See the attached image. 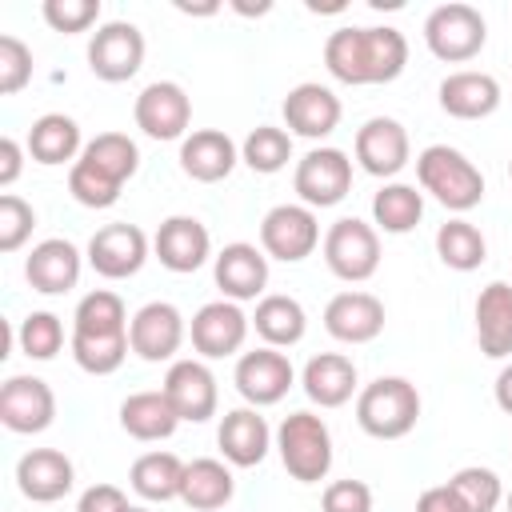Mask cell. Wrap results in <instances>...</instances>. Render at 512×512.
I'll return each instance as SVG.
<instances>
[{"mask_svg":"<svg viewBox=\"0 0 512 512\" xmlns=\"http://www.w3.org/2000/svg\"><path fill=\"white\" fill-rule=\"evenodd\" d=\"M476 340L492 360L512 356V284L492 280L476 296Z\"/></svg>","mask_w":512,"mask_h":512,"instance_id":"obj_27","label":"cell"},{"mask_svg":"<svg viewBox=\"0 0 512 512\" xmlns=\"http://www.w3.org/2000/svg\"><path fill=\"white\" fill-rule=\"evenodd\" d=\"M416 512H468V508H464V500L452 492V484H436V488H424V492H420Z\"/></svg>","mask_w":512,"mask_h":512,"instance_id":"obj_48","label":"cell"},{"mask_svg":"<svg viewBox=\"0 0 512 512\" xmlns=\"http://www.w3.org/2000/svg\"><path fill=\"white\" fill-rule=\"evenodd\" d=\"M216 444L224 452L228 464L236 468H256L268 448H272V428L268 420L256 412V408H232L224 420H220V432H216Z\"/></svg>","mask_w":512,"mask_h":512,"instance_id":"obj_23","label":"cell"},{"mask_svg":"<svg viewBox=\"0 0 512 512\" xmlns=\"http://www.w3.org/2000/svg\"><path fill=\"white\" fill-rule=\"evenodd\" d=\"M436 252H440V260H444L448 268L472 272V268L484 264L488 244H484V232H480L476 224H468V220H448V224H440V232H436Z\"/></svg>","mask_w":512,"mask_h":512,"instance_id":"obj_37","label":"cell"},{"mask_svg":"<svg viewBox=\"0 0 512 512\" xmlns=\"http://www.w3.org/2000/svg\"><path fill=\"white\" fill-rule=\"evenodd\" d=\"M128 508L132 504L116 484H92V488H84V496L76 504V512H128Z\"/></svg>","mask_w":512,"mask_h":512,"instance_id":"obj_47","label":"cell"},{"mask_svg":"<svg viewBox=\"0 0 512 512\" xmlns=\"http://www.w3.org/2000/svg\"><path fill=\"white\" fill-rule=\"evenodd\" d=\"M120 188H124V184L108 180V176L96 172L88 160H76V164L68 168V192H72V200L84 204V208H112V204L120 200Z\"/></svg>","mask_w":512,"mask_h":512,"instance_id":"obj_42","label":"cell"},{"mask_svg":"<svg viewBox=\"0 0 512 512\" xmlns=\"http://www.w3.org/2000/svg\"><path fill=\"white\" fill-rule=\"evenodd\" d=\"M324 64L340 84H388L408 64L400 28H336L324 40Z\"/></svg>","mask_w":512,"mask_h":512,"instance_id":"obj_1","label":"cell"},{"mask_svg":"<svg viewBox=\"0 0 512 512\" xmlns=\"http://www.w3.org/2000/svg\"><path fill=\"white\" fill-rule=\"evenodd\" d=\"M324 512H372V488L364 480H332L320 496Z\"/></svg>","mask_w":512,"mask_h":512,"instance_id":"obj_46","label":"cell"},{"mask_svg":"<svg viewBox=\"0 0 512 512\" xmlns=\"http://www.w3.org/2000/svg\"><path fill=\"white\" fill-rule=\"evenodd\" d=\"M16 340L28 360H52L64 348V324L56 312H28L16 328Z\"/></svg>","mask_w":512,"mask_h":512,"instance_id":"obj_40","label":"cell"},{"mask_svg":"<svg viewBox=\"0 0 512 512\" xmlns=\"http://www.w3.org/2000/svg\"><path fill=\"white\" fill-rule=\"evenodd\" d=\"M296 196L308 208H332L352 192V160L340 148H312L300 156L292 176Z\"/></svg>","mask_w":512,"mask_h":512,"instance_id":"obj_7","label":"cell"},{"mask_svg":"<svg viewBox=\"0 0 512 512\" xmlns=\"http://www.w3.org/2000/svg\"><path fill=\"white\" fill-rule=\"evenodd\" d=\"M36 228V212L28 200L4 192L0 196V252H16Z\"/></svg>","mask_w":512,"mask_h":512,"instance_id":"obj_43","label":"cell"},{"mask_svg":"<svg viewBox=\"0 0 512 512\" xmlns=\"http://www.w3.org/2000/svg\"><path fill=\"white\" fill-rule=\"evenodd\" d=\"M236 160H240V152H236L232 136L220 132V128H196V132L184 136V144H180V168H184L192 180H200V184L224 180V176L236 168Z\"/></svg>","mask_w":512,"mask_h":512,"instance_id":"obj_25","label":"cell"},{"mask_svg":"<svg viewBox=\"0 0 512 512\" xmlns=\"http://www.w3.org/2000/svg\"><path fill=\"white\" fill-rule=\"evenodd\" d=\"M76 152H80V124L64 112H44L40 120H32L28 128V156L36 164H76Z\"/></svg>","mask_w":512,"mask_h":512,"instance_id":"obj_30","label":"cell"},{"mask_svg":"<svg viewBox=\"0 0 512 512\" xmlns=\"http://www.w3.org/2000/svg\"><path fill=\"white\" fill-rule=\"evenodd\" d=\"M412 156L408 128L392 116H372L356 132V160L368 176H396Z\"/></svg>","mask_w":512,"mask_h":512,"instance_id":"obj_15","label":"cell"},{"mask_svg":"<svg viewBox=\"0 0 512 512\" xmlns=\"http://www.w3.org/2000/svg\"><path fill=\"white\" fill-rule=\"evenodd\" d=\"M56 416V396L40 376H8L0 388V424L16 436L44 432Z\"/></svg>","mask_w":512,"mask_h":512,"instance_id":"obj_12","label":"cell"},{"mask_svg":"<svg viewBox=\"0 0 512 512\" xmlns=\"http://www.w3.org/2000/svg\"><path fill=\"white\" fill-rule=\"evenodd\" d=\"M148 260V236L136 224H104L88 240V264L104 280H128Z\"/></svg>","mask_w":512,"mask_h":512,"instance_id":"obj_14","label":"cell"},{"mask_svg":"<svg viewBox=\"0 0 512 512\" xmlns=\"http://www.w3.org/2000/svg\"><path fill=\"white\" fill-rule=\"evenodd\" d=\"M252 324H256V336H260L268 348H292V344L304 340L308 316H304V308H300L296 296L276 292V296H264V300L256 304Z\"/></svg>","mask_w":512,"mask_h":512,"instance_id":"obj_32","label":"cell"},{"mask_svg":"<svg viewBox=\"0 0 512 512\" xmlns=\"http://www.w3.org/2000/svg\"><path fill=\"white\" fill-rule=\"evenodd\" d=\"M80 160H88L96 172H104V176L116 180V184L132 180L136 168H140V152H136V144H132L124 132H100L96 140L84 144Z\"/></svg>","mask_w":512,"mask_h":512,"instance_id":"obj_36","label":"cell"},{"mask_svg":"<svg viewBox=\"0 0 512 512\" xmlns=\"http://www.w3.org/2000/svg\"><path fill=\"white\" fill-rule=\"evenodd\" d=\"M276 448L292 480L320 484L332 468V432L316 412H292L276 428Z\"/></svg>","mask_w":512,"mask_h":512,"instance_id":"obj_4","label":"cell"},{"mask_svg":"<svg viewBox=\"0 0 512 512\" xmlns=\"http://www.w3.org/2000/svg\"><path fill=\"white\" fill-rule=\"evenodd\" d=\"M20 144L12 140V136H4L0 140V188H8V184H16V176H20Z\"/></svg>","mask_w":512,"mask_h":512,"instance_id":"obj_49","label":"cell"},{"mask_svg":"<svg viewBox=\"0 0 512 512\" xmlns=\"http://www.w3.org/2000/svg\"><path fill=\"white\" fill-rule=\"evenodd\" d=\"M76 468L60 448H32L16 464V484L32 504H52L72 492Z\"/></svg>","mask_w":512,"mask_h":512,"instance_id":"obj_19","label":"cell"},{"mask_svg":"<svg viewBox=\"0 0 512 512\" xmlns=\"http://www.w3.org/2000/svg\"><path fill=\"white\" fill-rule=\"evenodd\" d=\"M420 216H424V196L412 184H384L372 196V220H376V228H384L392 236L412 232L420 224Z\"/></svg>","mask_w":512,"mask_h":512,"instance_id":"obj_35","label":"cell"},{"mask_svg":"<svg viewBox=\"0 0 512 512\" xmlns=\"http://www.w3.org/2000/svg\"><path fill=\"white\" fill-rule=\"evenodd\" d=\"M484 40H488V24H484L480 8H472V4L452 0V4L432 8L424 20V44L436 60L464 64V60L480 56Z\"/></svg>","mask_w":512,"mask_h":512,"instance_id":"obj_5","label":"cell"},{"mask_svg":"<svg viewBox=\"0 0 512 512\" xmlns=\"http://www.w3.org/2000/svg\"><path fill=\"white\" fill-rule=\"evenodd\" d=\"M128 336H80L72 332V360L88 372V376H108L124 364L128 356Z\"/></svg>","mask_w":512,"mask_h":512,"instance_id":"obj_39","label":"cell"},{"mask_svg":"<svg viewBox=\"0 0 512 512\" xmlns=\"http://www.w3.org/2000/svg\"><path fill=\"white\" fill-rule=\"evenodd\" d=\"M136 128L152 140H180L192 124V100L176 80H152L136 96Z\"/></svg>","mask_w":512,"mask_h":512,"instance_id":"obj_10","label":"cell"},{"mask_svg":"<svg viewBox=\"0 0 512 512\" xmlns=\"http://www.w3.org/2000/svg\"><path fill=\"white\" fill-rule=\"evenodd\" d=\"M324 328L340 344H368L384 332V304L372 292H340L324 308Z\"/></svg>","mask_w":512,"mask_h":512,"instance_id":"obj_20","label":"cell"},{"mask_svg":"<svg viewBox=\"0 0 512 512\" xmlns=\"http://www.w3.org/2000/svg\"><path fill=\"white\" fill-rule=\"evenodd\" d=\"M184 460L176 452H144L132 472H128V484L136 496L152 500V504H164V500H180V488H184Z\"/></svg>","mask_w":512,"mask_h":512,"instance_id":"obj_31","label":"cell"},{"mask_svg":"<svg viewBox=\"0 0 512 512\" xmlns=\"http://www.w3.org/2000/svg\"><path fill=\"white\" fill-rule=\"evenodd\" d=\"M144 64V36L136 24L128 20H108L104 28H96L92 44H88V68L92 76L108 80V84H124L140 72Z\"/></svg>","mask_w":512,"mask_h":512,"instance_id":"obj_9","label":"cell"},{"mask_svg":"<svg viewBox=\"0 0 512 512\" xmlns=\"http://www.w3.org/2000/svg\"><path fill=\"white\" fill-rule=\"evenodd\" d=\"M128 344H132V352H136L140 360H148V364L172 360L176 348L184 344V316H180V308L168 304V300L144 304V308L132 316V324H128Z\"/></svg>","mask_w":512,"mask_h":512,"instance_id":"obj_13","label":"cell"},{"mask_svg":"<svg viewBox=\"0 0 512 512\" xmlns=\"http://www.w3.org/2000/svg\"><path fill=\"white\" fill-rule=\"evenodd\" d=\"M248 336V316L240 312L236 300H212L192 316V348L204 360H224L244 348Z\"/></svg>","mask_w":512,"mask_h":512,"instance_id":"obj_16","label":"cell"},{"mask_svg":"<svg viewBox=\"0 0 512 512\" xmlns=\"http://www.w3.org/2000/svg\"><path fill=\"white\" fill-rule=\"evenodd\" d=\"M164 396L172 400L176 416L180 420H192V424H204L208 416H216V376L204 360H176L164 376Z\"/></svg>","mask_w":512,"mask_h":512,"instance_id":"obj_17","label":"cell"},{"mask_svg":"<svg viewBox=\"0 0 512 512\" xmlns=\"http://www.w3.org/2000/svg\"><path fill=\"white\" fill-rule=\"evenodd\" d=\"M32 80V52L16 36H0V92L16 96Z\"/></svg>","mask_w":512,"mask_h":512,"instance_id":"obj_45","label":"cell"},{"mask_svg":"<svg viewBox=\"0 0 512 512\" xmlns=\"http://www.w3.org/2000/svg\"><path fill=\"white\" fill-rule=\"evenodd\" d=\"M180 416L172 408V400L160 392H132L124 404H120V428L132 436V440H168L176 432Z\"/></svg>","mask_w":512,"mask_h":512,"instance_id":"obj_29","label":"cell"},{"mask_svg":"<svg viewBox=\"0 0 512 512\" xmlns=\"http://www.w3.org/2000/svg\"><path fill=\"white\" fill-rule=\"evenodd\" d=\"M508 176H512V160H508Z\"/></svg>","mask_w":512,"mask_h":512,"instance_id":"obj_54","label":"cell"},{"mask_svg":"<svg viewBox=\"0 0 512 512\" xmlns=\"http://www.w3.org/2000/svg\"><path fill=\"white\" fill-rule=\"evenodd\" d=\"M416 180L424 192H432L448 212H468L484 200V176L480 168L448 144H432L416 156Z\"/></svg>","mask_w":512,"mask_h":512,"instance_id":"obj_2","label":"cell"},{"mask_svg":"<svg viewBox=\"0 0 512 512\" xmlns=\"http://www.w3.org/2000/svg\"><path fill=\"white\" fill-rule=\"evenodd\" d=\"M448 484H452V492L464 500V508H468V512H496V504L504 500L500 476H496L492 468H480V464L460 468Z\"/></svg>","mask_w":512,"mask_h":512,"instance_id":"obj_41","label":"cell"},{"mask_svg":"<svg viewBox=\"0 0 512 512\" xmlns=\"http://www.w3.org/2000/svg\"><path fill=\"white\" fill-rule=\"evenodd\" d=\"M440 108L456 120H484L500 108V84L488 72H452L440 80Z\"/></svg>","mask_w":512,"mask_h":512,"instance_id":"obj_26","label":"cell"},{"mask_svg":"<svg viewBox=\"0 0 512 512\" xmlns=\"http://www.w3.org/2000/svg\"><path fill=\"white\" fill-rule=\"evenodd\" d=\"M504 504H508V512H512V492H508V496H504Z\"/></svg>","mask_w":512,"mask_h":512,"instance_id":"obj_52","label":"cell"},{"mask_svg":"<svg viewBox=\"0 0 512 512\" xmlns=\"http://www.w3.org/2000/svg\"><path fill=\"white\" fill-rule=\"evenodd\" d=\"M284 124L296 136H308V140L328 136L340 124V100H336V92L324 88V84H312V80L296 84L284 96Z\"/></svg>","mask_w":512,"mask_h":512,"instance_id":"obj_24","label":"cell"},{"mask_svg":"<svg viewBox=\"0 0 512 512\" xmlns=\"http://www.w3.org/2000/svg\"><path fill=\"white\" fill-rule=\"evenodd\" d=\"M216 288L224 292V300H256L268 284V256L256 244H224V252L216 256Z\"/></svg>","mask_w":512,"mask_h":512,"instance_id":"obj_22","label":"cell"},{"mask_svg":"<svg viewBox=\"0 0 512 512\" xmlns=\"http://www.w3.org/2000/svg\"><path fill=\"white\" fill-rule=\"evenodd\" d=\"M184 16H212L216 12V4H200V8H192V4H176Z\"/></svg>","mask_w":512,"mask_h":512,"instance_id":"obj_51","label":"cell"},{"mask_svg":"<svg viewBox=\"0 0 512 512\" xmlns=\"http://www.w3.org/2000/svg\"><path fill=\"white\" fill-rule=\"evenodd\" d=\"M240 160H244L252 172L272 176V172H280V168L292 160V136H288L284 128L260 124V128H252V132L244 136V144H240Z\"/></svg>","mask_w":512,"mask_h":512,"instance_id":"obj_38","label":"cell"},{"mask_svg":"<svg viewBox=\"0 0 512 512\" xmlns=\"http://www.w3.org/2000/svg\"><path fill=\"white\" fill-rule=\"evenodd\" d=\"M44 20L48 28L72 36V32H84L100 20V0H44Z\"/></svg>","mask_w":512,"mask_h":512,"instance_id":"obj_44","label":"cell"},{"mask_svg":"<svg viewBox=\"0 0 512 512\" xmlns=\"http://www.w3.org/2000/svg\"><path fill=\"white\" fill-rule=\"evenodd\" d=\"M232 380H236V392H240L252 408H268V404H280V400L288 396L296 372H292V360H288L284 352H276V348L264 344V348L244 352V356L236 360Z\"/></svg>","mask_w":512,"mask_h":512,"instance_id":"obj_11","label":"cell"},{"mask_svg":"<svg viewBox=\"0 0 512 512\" xmlns=\"http://www.w3.org/2000/svg\"><path fill=\"white\" fill-rule=\"evenodd\" d=\"M24 276L36 292L60 296V292L76 288V280H80V248L72 240H60V236L40 240L24 260Z\"/></svg>","mask_w":512,"mask_h":512,"instance_id":"obj_21","label":"cell"},{"mask_svg":"<svg viewBox=\"0 0 512 512\" xmlns=\"http://www.w3.org/2000/svg\"><path fill=\"white\" fill-rule=\"evenodd\" d=\"M304 392L312 404L320 408H340L352 400L356 392V364L344 356V352H320L304 364V376H300Z\"/></svg>","mask_w":512,"mask_h":512,"instance_id":"obj_28","label":"cell"},{"mask_svg":"<svg viewBox=\"0 0 512 512\" xmlns=\"http://www.w3.org/2000/svg\"><path fill=\"white\" fill-rule=\"evenodd\" d=\"M324 264L348 284H364L380 268V236L372 224L344 216L324 232Z\"/></svg>","mask_w":512,"mask_h":512,"instance_id":"obj_6","label":"cell"},{"mask_svg":"<svg viewBox=\"0 0 512 512\" xmlns=\"http://www.w3.org/2000/svg\"><path fill=\"white\" fill-rule=\"evenodd\" d=\"M316 244H320V224L308 204H276L260 220V248L272 260L300 264L304 256L316 252Z\"/></svg>","mask_w":512,"mask_h":512,"instance_id":"obj_8","label":"cell"},{"mask_svg":"<svg viewBox=\"0 0 512 512\" xmlns=\"http://www.w3.org/2000/svg\"><path fill=\"white\" fill-rule=\"evenodd\" d=\"M232 492H236V480H232V472H228L220 460L204 456V460H192V464L184 468L180 500H184L188 508H196V512H216V508H224V504L232 500Z\"/></svg>","mask_w":512,"mask_h":512,"instance_id":"obj_33","label":"cell"},{"mask_svg":"<svg viewBox=\"0 0 512 512\" xmlns=\"http://www.w3.org/2000/svg\"><path fill=\"white\" fill-rule=\"evenodd\" d=\"M152 252L156 260L168 268V272H196L208 252H212V236L208 228L196 220V216H168L160 228H156V240H152Z\"/></svg>","mask_w":512,"mask_h":512,"instance_id":"obj_18","label":"cell"},{"mask_svg":"<svg viewBox=\"0 0 512 512\" xmlns=\"http://www.w3.org/2000/svg\"><path fill=\"white\" fill-rule=\"evenodd\" d=\"M420 420V392L404 376H380L356 396V424L376 440H400Z\"/></svg>","mask_w":512,"mask_h":512,"instance_id":"obj_3","label":"cell"},{"mask_svg":"<svg viewBox=\"0 0 512 512\" xmlns=\"http://www.w3.org/2000/svg\"><path fill=\"white\" fill-rule=\"evenodd\" d=\"M128 512H148V508H136V504H132V508H128Z\"/></svg>","mask_w":512,"mask_h":512,"instance_id":"obj_53","label":"cell"},{"mask_svg":"<svg viewBox=\"0 0 512 512\" xmlns=\"http://www.w3.org/2000/svg\"><path fill=\"white\" fill-rule=\"evenodd\" d=\"M496 404L512 416V364H508V368H500V376H496Z\"/></svg>","mask_w":512,"mask_h":512,"instance_id":"obj_50","label":"cell"},{"mask_svg":"<svg viewBox=\"0 0 512 512\" xmlns=\"http://www.w3.org/2000/svg\"><path fill=\"white\" fill-rule=\"evenodd\" d=\"M128 324L132 320H128L124 300L108 288L88 292L72 312V332H80V336H128Z\"/></svg>","mask_w":512,"mask_h":512,"instance_id":"obj_34","label":"cell"}]
</instances>
